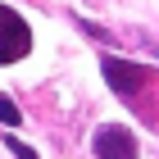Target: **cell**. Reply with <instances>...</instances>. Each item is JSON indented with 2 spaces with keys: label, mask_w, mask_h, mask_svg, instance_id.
Listing matches in <instances>:
<instances>
[{
  "label": "cell",
  "mask_w": 159,
  "mask_h": 159,
  "mask_svg": "<svg viewBox=\"0 0 159 159\" xmlns=\"http://www.w3.org/2000/svg\"><path fill=\"white\" fill-rule=\"evenodd\" d=\"M100 73H105V82L114 86V91H118V96H127L132 100L136 91H141V86H146V68H141V64H127V59H114V55H105V59H100Z\"/></svg>",
  "instance_id": "1"
},
{
  "label": "cell",
  "mask_w": 159,
  "mask_h": 159,
  "mask_svg": "<svg viewBox=\"0 0 159 159\" xmlns=\"http://www.w3.org/2000/svg\"><path fill=\"white\" fill-rule=\"evenodd\" d=\"M0 123H5V127H18V123H23V114H18V105H14L9 96H0Z\"/></svg>",
  "instance_id": "3"
},
{
  "label": "cell",
  "mask_w": 159,
  "mask_h": 159,
  "mask_svg": "<svg viewBox=\"0 0 159 159\" xmlns=\"http://www.w3.org/2000/svg\"><path fill=\"white\" fill-rule=\"evenodd\" d=\"M77 27H82L86 37H96V41H105V27H96V23H86V18H77Z\"/></svg>",
  "instance_id": "5"
},
{
  "label": "cell",
  "mask_w": 159,
  "mask_h": 159,
  "mask_svg": "<svg viewBox=\"0 0 159 159\" xmlns=\"http://www.w3.org/2000/svg\"><path fill=\"white\" fill-rule=\"evenodd\" d=\"M96 155L100 159H136V136L118 123H105V127H96Z\"/></svg>",
  "instance_id": "2"
},
{
  "label": "cell",
  "mask_w": 159,
  "mask_h": 159,
  "mask_svg": "<svg viewBox=\"0 0 159 159\" xmlns=\"http://www.w3.org/2000/svg\"><path fill=\"white\" fill-rule=\"evenodd\" d=\"M5 150H14V159H37V150H32V146H23V141H14V136L5 141Z\"/></svg>",
  "instance_id": "4"
}]
</instances>
